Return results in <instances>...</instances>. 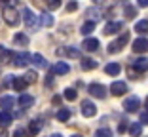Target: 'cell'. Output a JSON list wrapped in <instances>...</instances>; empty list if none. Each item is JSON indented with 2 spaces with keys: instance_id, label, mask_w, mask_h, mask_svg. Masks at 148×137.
<instances>
[{
  "instance_id": "cell-9",
  "label": "cell",
  "mask_w": 148,
  "mask_h": 137,
  "mask_svg": "<svg viewBox=\"0 0 148 137\" xmlns=\"http://www.w3.org/2000/svg\"><path fill=\"white\" fill-rule=\"evenodd\" d=\"M110 92H112V95H123V93L127 92V84L125 82H114L112 86H110Z\"/></svg>"
},
{
  "instance_id": "cell-21",
  "label": "cell",
  "mask_w": 148,
  "mask_h": 137,
  "mask_svg": "<svg viewBox=\"0 0 148 137\" xmlns=\"http://www.w3.org/2000/svg\"><path fill=\"white\" fill-rule=\"evenodd\" d=\"M40 129H42V122H40V120H32L31 126H29V133H31V135H38Z\"/></svg>"
},
{
  "instance_id": "cell-5",
  "label": "cell",
  "mask_w": 148,
  "mask_h": 137,
  "mask_svg": "<svg viewBox=\"0 0 148 137\" xmlns=\"http://www.w3.org/2000/svg\"><path fill=\"white\" fill-rule=\"evenodd\" d=\"M87 92L97 99H105L106 97V88L103 84H89L87 86Z\"/></svg>"
},
{
  "instance_id": "cell-46",
  "label": "cell",
  "mask_w": 148,
  "mask_h": 137,
  "mask_svg": "<svg viewBox=\"0 0 148 137\" xmlns=\"http://www.w3.org/2000/svg\"><path fill=\"white\" fill-rule=\"evenodd\" d=\"M72 137H82V135H72Z\"/></svg>"
},
{
  "instance_id": "cell-19",
  "label": "cell",
  "mask_w": 148,
  "mask_h": 137,
  "mask_svg": "<svg viewBox=\"0 0 148 137\" xmlns=\"http://www.w3.org/2000/svg\"><path fill=\"white\" fill-rule=\"evenodd\" d=\"M129 133H131V137H140L143 135V124H140V122L131 124L129 126Z\"/></svg>"
},
{
  "instance_id": "cell-8",
  "label": "cell",
  "mask_w": 148,
  "mask_h": 137,
  "mask_svg": "<svg viewBox=\"0 0 148 137\" xmlns=\"http://www.w3.org/2000/svg\"><path fill=\"white\" fill-rule=\"evenodd\" d=\"M131 48H133L135 53H144V52H148V40L146 38H137Z\"/></svg>"
},
{
  "instance_id": "cell-3",
  "label": "cell",
  "mask_w": 148,
  "mask_h": 137,
  "mask_svg": "<svg viewBox=\"0 0 148 137\" xmlns=\"http://www.w3.org/2000/svg\"><path fill=\"white\" fill-rule=\"evenodd\" d=\"M31 53H27V52H21V53H15L13 55V65L19 67V69H25L29 63H31Z\"/></svg>"
},
{
  "instance_id": "cell-36",
  "label": "cell",
  "mask_w": 148,
  "mask_h": 137,
  "mask_svg": "<svg viewBox=\"0 0 148 137\" xmlns=\"http://www.w3.org/2000/svg\"><path fill=\"white\" fill-rule=\"evenodd\" d=\"M87 15H91V17H95V21L101 17V13L97 12V10H87Z\"/></svg>"
},
{
  "instance_id": "cell-12",
  "label": "cell",
  "mask_w": 148,
  "mask_h": 137,
  "mask_svg": "<svg viewBox=\"0 0 148 137\" xmlns=\"http://www.w3.org/2000/svg\"><path fill=\"white\" fill-rule=\"evenodd\" d=\"M118 31H122V23L120 21H110L105 27V34H116Z\"/></svg>"
},
{
  "instance_id": "cell-7",
  "label": "cell",
  "mask_w": 148,
  "mask_h": 137,
  "mask_svg": "<svg viewBox=\"0 0 148 137\" xmlns=\"http://www.w3.org/2000/svg\"><path fill=\"white\" fill-rule=\"evenodd\" d=\"M82 114L86 116V118H91V116H95L97 114V107L93 105L91 101H82Z\"/></svg>"
},
{
  "instance_id": "cell-47",
  "label": "cell",
  "mask_w": 148,
  "mask_h": 137,
  "mask_svg": "<svg viewBox=\"0 0 148 137\" xmlns=\"http://www.w3.org/2000/svg\"><path fill=\"white\" fill-rule=\"evenodd\" d=\"M146 105H148V97H146Z\"/></svg>"
},
{
  "instance_id": "cell-2",
  "label": "cell",
  "mask_w": 148,
  "mask_h": 137,
  "mask_svg": "<svg viewBox=\"0 0 148 137\" xmlns=\"http://www.w3.org/2000/svg\"><path fill=\"white\" fill-rule=\"evenodd\" d=\"M23 19H25V25L29 27V29H36V27L40 25L38 23V15H34L32 10H29V8L23 10Z\"/></svg>"
},
{
  "instance_id": "cell-35",
  "label": "cell",
  "mask_w": 148,
  "mask_h": 137,
  "mask_svg": "<svg viewBox=\"0 0 148 137\" xmlns=\"http://www.w3.org/2000/svg\"><path fill=\"white\" fill-rule=\"evenodd\" d=\"M0 6H4V8H13V6H15V0H0Z\"/></svg>"
},
{
  "instance_id": "cell-14",
  "label": "cell",
  "mask_w": 148,
  "mask_h": 137,
  "mask_svg": "<svg viewBox=\"0 0 148 137\" xmlns=\"http://www.w3.org/2000/svg\"><path fill=\"white\" fill-rule=\"evenodd\" d=\"M32 105H34V97H32V95H27V93L19 95V107L29 109V107H32Z\"/></svg>"
},
{
  "instance_id": "cell-1",
  "label": "cell",
  "mask_w": 148,
  "mask_h": 137,
  "mask_svg": "<svg viewBox=\"0 0 148 137\" xmlns=\"http://www.w3.org/2000/svg\"><path fill=\"white\" fill-rule=\"evenodd\" d=\"M127 42H129V32H123L118 40H114L112 44H108V53H118L123 46L127 44Z\"/></svg>"
},
{
  "instance_id": "cell-24",
  "label": "cell",
  "mask_w": 148,
  "mask_h": 137,
  "mask_svg": "<svg viewBox=\"0 0 148 137\" xmlns=\"http://www.w3.org/2000/svg\"><path fill=\"white\" fill-rule=\"evenodd\" d=\"M135 31L139 32V34H144V32H148V19H140V21L135 25Z\"/></svg>"
},
{
  "instance_id": "cell-22",
  "label": "cell",
  "mask_w": 148,
  "mask_h": 137,
  "mask_svg": "<svg viewBox=\"0 0 148 137\" xmlns=\"http://www.w3.org/2000/svg\"><path fill=\"white\" fill-rule=\"evenodd\" d=\"M13 42H15L17 46H27L29 44V36L23 34V32H17V34L13 36Z\"/></svg>"
},
{
  "instance_id": "cell-42",
  "label": "cell",
  "mask_w": 148,
  "mask_h": 137,
  "mask_svg": "<svg viewBox=\"0 0 148 137\" xmlns=\"http://www.w3.org/2000/svg\"><path fill=\"white\" fill-rule=\"evenodd\" d=\"M53 105H61V97H53Z\"/></svg>"
},
{
  "instance_id": "cell-34",
  "label": "cell",
  "mask_w": 148,
  "mask_h": 137,
  "mask_svg": "<svg viewBox=\"0 0 148 137\" xmlns=\"http://www.w3.org/2000/svg\"><path fill=\"white\" fill-rule=\"evenodd\" d=\"M46 6L49 10H57V8H61V0H46Z\"/></svg>"
},
{
  "instance_id": "cell-38",
  "label": "cell",
  "mask_w": 148,
  "mask_h": 137,
  "mask_svg": "<svg viewBox=\"0 0 148 137\" xmlns=\"http://www.w3.org/2000/svg\"><path fill=\"white\" fill-rule=\"evenodd\" d=\"M140 124H148V112H140Z\"/></svg>"
},
{
  "instance_id": "cell-15",
  "label": "cell",
  "mask_w": 148,
  "mask_h": 137,
  "mask_svg": "<svg viewBox=\"0 0 148 137\" xmlns=\"http://www.w3.org/2000/svg\"><path fill=\"white\" fill-rule=\"evenodd\" d=\"M31 63H34L38 69H46V67H48V61H46V59H44V55H40V53H34V55H32V57H31Z\"/></svg>"
},
{
  "instance_id": "cell-6",
  "label": "cell",
  "mask_w": 148,
  "mask_h": 137,
  "mask_svg": "<svg viewBox=\"0 0 148 137\" xmlns=\"http://www.w3.org/2000/svg\"><path fill=\"white\" fill-rule=\"evenodd\" d=\"M140 107V99L139 97H127L125 101H123V109H125L127 112H137Z\"/></svg>"
},
{
  "instance_id": "cell-25",
  "label": "cell",
  "mask_w": 148,
  "mask_h": 137,
  "mask_svg": "<svg viewBox=\"0 0 148 137\" xmlns=\"http://www.w3.org/2000/svg\"><path fill=\"white\" fill-rule=\"evenodd\" d=\"M70 118V111L69 109H61V111H57V120L59 122H66Z\"/></svg>"
},
{
  "instance_id": "cell-13",
  "label": "cell",
  "mask_w": 148,
  "mask_h": 137,
  "mask_svg": "<svg viewBox=\"0 0 148 137\" xmlns=\"http://www.w3.org/2000/svg\"><path fill=\"white\" fill-rule=\"evenodd\" d=\"M82 46H84L86 52H95V50L99 48V40H97V38H86L82 42Z\"/></svg>"
},
{
  "instance_id": "cell-41",
  "label": "cell",
  "mask_w": 148,
  "mask_h": 137,
  "mask_svg": "<svg viewBox=\"0 0 148 137\" xmlns=\"http://www.w3.org/2000/svg\"><path fill=\"white\" fill-rule=\"evenodd\" d=\"M125 128H127V126H125V124H123V122H122V124H120V128H118V129H120V133H123V131H125Z\"/></svg>"
},
{
  "instance_id": "cell-10",
  "label": "cell",
  "mask_w": 148,
  "mask_h": 137,
  "mask_svg": "<svg viewBox=\"0 0 148 137\" xmlns=\"http://www.w3.org/2000/svg\"><path fill=\"white\" fill-rule=\"evenodd\" d=\"M69 71H70V67H69V63H65V61H59V63H55V65L51 67L53 74H66Z\"/></svg>"
},
{
  "instance_id": "cell-11",
  "label": "cell",
  "mask_w": 148,
  "mask_h": 137,
  "mask_svg": "<svg viewBox=\"0 0 148 137\" xmlns=\"http://www.w3.org/2000/svg\"><path fill=\"white\" fill-rule=\"evenodd\" d=\"M15 105V99L12 97V95H2L0 97V107H2V111H8L10 112V109Z\"/></svg>"
},
{
  "instance_id": "cell-26",
  "label": "cell",
  "mask_w": 148,
  "mask_h": 137,
  "mask_svg": "<svg viewBox=\"0 0 148 137\" xmlns=\"http://www.w3.org/2000/svg\"><path fill=\"white\" fill-rule=\"evenodd\" d=\"M23 78H25L27 84H34L36 80H38V74H36V71H29L25 76H23Z\"/></svg>"
},
{
  "instance_id": "cell-32",
  "label": "cell",
  "mask_w": 148,
  "mask_h": 137,
  "mask_svg": "<svg viewBox=\"0 0 148 137\" xmlns=\"http://www.w3.org/2000/svg\"><path fill=\"white\" fill-rule=\"evenodd\" d=\"M76 97H78V93H76V89H72V88L65 89V99H69V101H74Z\"/></svg>"
},
{
  "instance_id": "cell-43",
  "label": "cell",
  "mask_w": 148,
  "mask_h": 137,
  "mask_svg": "<svg viewBox=\"0 0 148 137\" xmlns=\"http://www.w3.org/2000/svg\"><path fill=\"white\" fill-rule=\"evenodd\" d=\"M0 137H8V133H6V131H2V133H0Z\"/></svg>"
},
{
  "instance_id": "cell-39",
  "label": "cell",
  "mask_w": 148,
  "mask_h": 137,
  "mask_svg": "<svg viewBox=\"0 0 148 137\" xmlns=\"http://www.w3.org/2000/svg\"><path fill=\"white\" fill-rule=\"evenodd\" d=\"M76 8H78V4H76V2H70V4L66 6V10H69V12H74Z\"/></svg>"
},
{
  "instance_id": "cell-33",
  "label": "cell",
  "mask_w": 148,
  "mask_h": 137,
  "mask_svg": "<svg viewBox=\"0 0 148 137\" xmlns=\"http://www.w3.org/2000/svg\"><path fill=\"white\" fill-rule=\"evenodd\" d=\"M65 53L69 55V57H72V59L80 57V50H76V48H66V50H65Z\"/></svg>"
},
{
  "instance_id": "cell-45",
  "label": "cell",
  "mask_w": 148,
  "mask_h": 137,
  "mask_svg": "<svg viewBox=\"0 0 148 137\" xmlns=\"http://www.w3.org/2000/svg\"><path fill=\"white\" fill-rule=\"evenodd\" d=\"M95 2H106V0H95Z\"/></svg>"
},
{
  "instance_id": "cell-20",
  "label": "cell",
  "mask_w": 148,
  "mask_h": 137,
  "mask_svg": "<svg viewBox=\"0 0 148 137\" xmlns=\"http://www.w3.org/2000/svg\"><path fill=\"white\" fill-rule=\"evenodd\" d=\"M82 69H84V71H93V69H97V61L91 59V57L82 59Z\"/></svg>"
},
{
  "instance_id": "cell-31",
  "label": "cell",
  "mask_w": 148,
  "mask_h": 137,
  "mask_svg": "<svg viewBox=\"0 0 148 137\" xmlns=\"http://www.w3.org/2000/svg\"><path fill=\"white\" fill-rule=\"evenodd\" d=\"M123 12H125V17L127 19H133L137 15V8H133V6H125V10H123Z\"/></svg>"
},
{
  "instance_id": "cell-44",
  "label": "cell",
  "mask_w": 148,
  "mask_h": 137,
  "mask_svg": "<svg viewBox=\"0 0 148 137\" xmlns=\"http://www.w3.org/2000/svg\"><path fill=\"white\" fill-rule=\"evenodd\" d=\"M51 137H63V135H59V133H55V135H51Z\"/></svg>"
},
{
  "instance_id": "cell-40",
  "label": "cell",
  "mask_w": 148,
  "mask_h": 137,
  "mask_svg": "<svg viewBox=\"0 0 148 137\" xmlns=\"http://www.w3.org/2000/svg\"><path fill=\"white\" fill-rule=\"evenodd\" d=\"M137 4H139L140 8H146V6H148V0H137Z\"/></svg>"
},
{
  "instance_id": "cell-30",
  "label": "cell",
  "mask_w": 148,
  "mask_h": 137,
  "mask_svg": "<svg viewBox=\"0 0 148 137\" xmlns=\"http://www.w3.org/2000/svg\"><path fill=\"white\" fill-rule=\"evenodd\" d=\"M95 137H112V131L108 128H101L95 131Z\"/></svg>"
},
{
  "instance_id": "cell-29",
  "label": "cell",
  "mask_w": 148,
  "mask_h": 137,
  "mask_svg": "<svg viewBox=\"0 0 148 137\" xmlns=\"http://www.w3.org/2000/svg\"><path fill=\"white\" fill-rule=\"evenodd\" d=\"M10 57H12V52L4 46H0V61H8Z\"/></svg>"
},
{
  "instance_id": "cell-23",
  "label": "cell",
  "mask_w": 148,
  "mask_h": 137,
  "mask_svg": "<svg viewBox=\"0 0 148 137\" xmlns=\"http://www.w3.org/2000/svg\"><path fill=\"white\" fill-rule=\"evenodd\" d=\"M95 31V21H87L82 25V29H80V32L82 34H91V32Z\"/></svg>"
},
{
  "instance_id": "cell-16",
  "label": "cell",
  "mask_w": 148,
  "mask_h": 137,
  "mask_svg": "<svg viewBox=\"0 0 148 137\" xmlns=\"http://www.w3.org/2000/svg\"><path fill=\"white\" fill-rule=\"evenodd\" d=\"M12 114H10V112L8 111H2V112H0V128H2V129H4V128H8V126L10 124H12Z\"/></svg>"
},
{
  "instance_id": "cell-18",
  "label": "cell",
  "mask_w": 148,
  "mask_h": 137,
  "mask_svg": "<svg viewBox=\"0 0 148 137\" xmlns=\"http://www.w3.org/2000/svg\"><path fill=\"white\" fill-rule=\"evenodd\" d=\"M120 71H122V67L118 65V63H108V65L105 67V72H106V74H110V76L120 74Z\"/></svg>"
},
{
  "instance_id": "cell-17",
  "label": "cell",
  "mask_w": 148,
  "mask_h": 137,
  "mask_svg": "<svg viewBox=\"0 0 148 137\" xmlns=\"http://www.w3.org/2000/svg\"><path fill=\"white\" fill-rule=\"evenodd\" d=\"M133 67H135L139 72H144V71H148V59H144V57H139V59H135L133 61Z\"/></svg>"
},
{
  "instance_id": "cell-4",
  "label": "cell",
  "mask_w": 148,
  "mask_h": 137,
  "mask_svg": "<svg viewBox=\"0 0 148 137\" xmlns=\"http://www.w3.org/2000/svg\"><path fill=\"white\" fill-rule=\"evenodd\" d=\"M4 21L8 25H17L19 23V12L15 8H4Z\"/></svg>"
},
{
  "instance_id": "cell-28",
  "label": "cell",
  "mask_w": 148,
  "mask_h": 137,
  "mask_svg": "<svg viewBox=\"0 0 148 137\" xmlns=\"http://www.w3.org/2000/svg\"><path fill=\"white\" fill-rule=\"evenodd\" d=\"M40 19H42V25L44 27H51L53 25V15H49V13H42Z\"/></svg>"
},
{
  "instance_id": "cell-27",
  "label": "cell",
  "mask_w": 148,
  "mask_h": 137,
  "mask_svg": "<svg viewBox=\"0 0 148 137\" xmlns=\"http://www.w3.org/2000/svg\"><path fill=\"white\" fill-rule=\"evenodd\" d=\"M27 86H29V84L25 82V78H15V80H13V88L17 89V92H23Z\"/></svg>"
},
{
  "instance_id": "cell-37",
  "label": "cell",
  "mask_w": 148,
  "mask_h": 137,
  "mask_svg": "<svg viewBox=\"0 0 148 137\" xmlns=\"http://www.w3.org/2000/svg\"><path fill=\"white\" fill-rule=\"evenodd\" d=\"M13 137H25V129L17 128V129H15V133H13Z\"/></svg>"
}]
</instances>
